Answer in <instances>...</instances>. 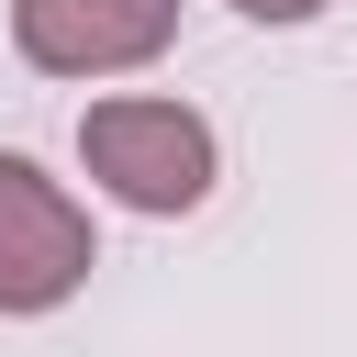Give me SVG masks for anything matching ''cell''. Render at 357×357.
<instances>
[{
	"label": "cell",
	"instance_id": "6da1fadb",
	"mask_svg": "<svg viewBox=\"0 0 357 357\" xmlns=\"http://www.w3.org/2000/svg\"><path fill=\"white\" fill-rule=\"evenodd\" d=\"M78 167H89L123 212L178 223V212H201V201H212L223 145H212V123H201L190 100H167V89H112V100H89V112H78Z\"/></svg>",
	"mask_w": 357,
	"mask_h": 357
},
{
	"label": "cell",
	"instance_id": "7a4b0ae2",
	"mask_svg": "<svg viewBox=\"0 0 357 357\" xmlns=\"http://www.w3.org/2000/svg\"><path fill=\"white\" fill-rule=\"evenodd\" d=\"M100 268V234H89V201L67 178H45L33 156H0V312L33 324V312H67Z\"/></svg>",
	"mask_w": 357,
	"mask_h": 357
},
{
	"label": "cell",
	"instance_id": "3957f363",
	"mask_svg": "<svg viewBox=\"0 0 357 357\" xmlns=\"http://www.w3.org/2000/svg\"><path fill=\"white\" fill-rule=\"evenodd\" d=\"M178 45V0H11V56L33 78H134Z\"/></svg>",
	"mask_w": 357,
	"mask_h": 357
},
{
	"label": "cell",
	"instance_id": "277c9868",
	"mask_svg": "<svg viewBox=\"0 0 357 357\" xmlns=\"http://www.w3.org/2000/svg\"><path fill=\"white\" fill-rule=\"evenodd\" d=\"M234 11H245V22H312L324 0H234Z\"/></svg>",
	"mask_w": 357,
	"mask_h": 357
}]
</instances>
